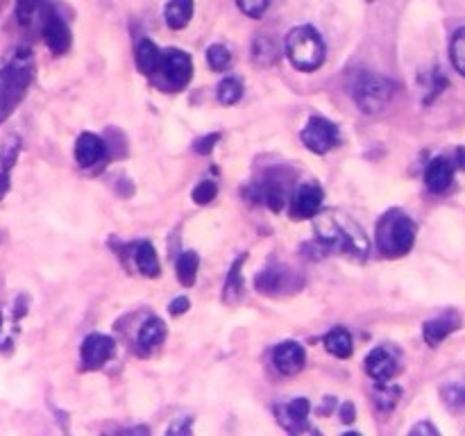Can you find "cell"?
<instances>
[{
  "mask_svg": "<svg viewBox=\"0 0 465 436\" xmlns=\"http://www.w3.org/2000/svg\"><path fill=\"white\" fill-rule=\"evenodd\" d=\"M34 80V58L32 50L25 46L14 50L0 64V125L14 114L19 104L28 95L30 85Z\"/></svg>",
  "mask_w": 465,
  "mask_h": 436,
  "instance_id": "6da1fadb",
  "label": "cell"
},
{
  "mask_svg": "<svg viewBox=\"0 0 465 436\" xmlns=\"http://www.w3.org/2000/svg\"><path fill=\"white\" fill-rule=\"evenodd\" d=\"M415 237H418V228H415L414 218L402 209H388L377 221V250L386 259H400V257L409 255L415 246Z\"/></svg>",
  "mask_w": 465,
  "mask_h": 436,
  "instance_id": "7a4b0ae2",
  "label": "cell"
},
{
  "mask_svg": "<svg viewBox=\"0 0 465 436\" xmlns=\"http://www.w3.org/2000/svg\"><path fill=\"white\" fill-rule=\"evenodd\" d=\"M293 177H296V173L288 167L261 168L254 176V180L245 185V200L252 204H263V207L273 209V212H282L284 204H287L288 191H291Z\"/></svg>",
  "mask_w": 465,
  "mask_h": 436,
  "instance_id": "3957f363",
  "label": "cell"
},
{
  "mask_svg": "<svg viewBox=\"0 0 465 436\" xmlns=\"http://www.w3.org/2000/svg\"><path fill=\"white\" fill-rule=\"evenodd\" d=\"M284 48H287L288 62L302 73L318 71L327 59V46L314 25H296L288 30Z\"/></svg>",
  "mask_w": 465,
  "mask_h": 436,
  "instance_id": "277c9868",
  "label": "cell"
},
{
  "mask_svg": "<svg viewBox=\"0 0 465 436\" xmlns=\"http://www.w3.org/2000/svg\"><path fill=\"white\" fill-rule=\"evenodd\" d=\"M395 91H397V86L393 80L372 71H359L350 85L354 104L366 116L381 114L390 104V100L395 98Z\"/></svg>",
  "mask_w": 465,
  "mask_h": 436,
  "instance_id": "5b68a950",
  "label": "cell"
},
{
  "mask_svg": "<svg viewBox=\"0 0 465 436\" xmlns=\"http://www.w3.org/2000/svg\"><path fill=\"white\" fill-rule=\"evenodd\" d=\"M315 234H318V241L324 243L327 248L352 252L357 257H366L368 250H370L361 228H357L350 218L320 216L315 221Z\"/></svg>",
  "mask_w": 465,
  "mask_h": 436,
  "instance_id": "8992f818",
  "label": "cell"
},
{
  "mask_svg": "<svg viewBox=\"0 0 465 436\" xmlns=\"http://www.w3.org/2000/svg\"><path fill=\"white\" fill-rule=\"evenodd\" d=\"M39 30H41L43 43L48 46V50L52 55H64L71 48L73 37L71 28L66 25L64 16L59 14L57 5L52 0H46V7H43V14L39 19Z\"/></svg>",
  "mask_w": 465,
  "mask_h": 436,
  "instance_id": "52a82bcc",
  "label": "cell"
},
{
  "mask_svg": "<svg viewBox=\"0 0 465 436\" xmlns=\"http://www.w3.org/2000/svg\"><path fill=\"white\" fill-rule=\"evenodd\" d=\"M300 139L306 150H311L314 155H327L329 150H334L341 143V132L334 121L314 114L309 116V121L302 128Z\"/></svg>",
  "mask_w": 465,
  "mask_h": 436,
  "instance_id": "ba28073f",
  "label": "cell"
},
{
  "mask_svg": "<svg viewBox=\"0 0 465 436\" xmlns=\"http://www.w3.org/2000/svg\"><path fill=\"white\" fill-rule=\"evenodd\" d=\"M164 86L170 91H182L193 77V59L188 52L179 50V48H166L161 50V64L160 73Z\"/></svg>",
  "mask_w": 465,
  "mask_h": 436,
  "instance_id": "9c48e42d",
  "label": "cell"
},
{
  "mask_svg": "<svg viewBox=\"0 0 465 436\" xmlns=\"http://www.w3.org/2000/svg\"><path fill=\"white\" fill-rule=\"evenodd\" d=\"M302 280L297 277V273H293L291 268L282 264H270L269 268H263L261 273H257L254 277V289L261 295H284V294H296L300 291Z\"/></svg>",
  "mask_w": 465,
  "mask_h": 436,
  "instance_id": "30bf717a",
  "label": "cell"
},
{
  "mask_svg": "<svg viewBox=\"0 0 465 436\" xmlns=\"http://www.w3.org/2000/svg\"><path fill=\"white\" fill-rule=\"evenodd\" d=\"M323 200L324 191L318 182H302L296 189V194H293L291 203H288V213H291V218H296V221L314 218L315 213L320 212V207H323Z\"/></svg>",
  "mask_w": 465,
  "mask_h": 436,
  "instance_id": "8fae6325",
  "label": "cell"
},
{
  "mask_svg": "<svg viewBox=\"0 0 465 436\" xmlns=\"http://www.w3.org/2000/svg\"><path fill=\"white\" fill-rule=\"evenodd\" d=\"M114 355H116V341L107 337V334H89L80 346V359L85 370L103 368L107 361H112Z\"/></svg>",
  "mask_w": 465,
  "mask_h": 436,
  "instance_id": "7c38bea8",
  "label": "cell"
},
{
  "mask_svg": "<svg viewBox=\"0 0 465 436\" xmlns=\"http://www.w3.org/2000/svg\"><path fill=\"white\" fill-rule=\"evenodd\" d=\"M363 368H366L368 377H372L375 382H390L397 375V370H400V364H397V357L388 348L381 346L368 352Z\"/></svg>",
  "mask_w": 465,
  "mask_h": 436,
  "instance_id": "4fadbf2b",
  "label": "cell"
},
{
  "mask_svg": "<svg viewBox=\"0 0 465 436\" xmlns=\"http://www.w3.org/2000/svg\"><path fill=\"white\" fill-rule=\"evenodd\" d=\"M273 364L282 375H297L306 366V352L302 343L282 341L273 350Z\"/></svg>",
  "mask_w": 465,
  "mask_h": 436,
  "instance_id": "5bb4252c",
  "label": "cell"
},
{
  "mask_svg": "<svg viewBox=\"0 0 465 436\" xmlns=\"http://www.w3.org/2000/svg\"><path fill=\"white\" fill-rule=\"evenodd\" d=\"M456 167L450 157H433L424 168V185L432 194H445L454 182Z\"/></svg>",
  "mask_w": 465,
  "mask_h": 436,
  "instance_id": "9a60e30c",
  "label": "cell"
},
{
  "mask_svg": "<svg viewBox=\"0 0 465 436\" xmlns=\"http://www.w3.org/2000/svg\"><path fill=\"white\" fill-rule=\"evenodd\" d=\"M25 307H28V303H25L23 295L16 298L10 316L5 313V309L0 307V352H5V355H10V352L14 350L16 332H19V321L25 316V312H28Z\"/></svg>",
  "mask_w": 465,
  "mask_h": 436,
  "instance_id": "2e32d148",
  "label": "cell"
},
{
  "mask_svg": "<svg viewBox=\"0 0 465 436\" xmlns=\"http://www.w3.org/2000/svg\"><path fill=\"white\" fill-rule=\"evenodd\" d=\"M107 157V141L94 132H82L76 141V161L82 168H94Z\"/></svg>",
  "mask_w": 465,
  "mask_h": 436,
  "instance_id": "e0dca14e",
  "label": "cell"
},
{
  "mask_svg": "<svg viewBox=\"0 0 465 436\" xmlns=\"http://www.w3.org/2000/svg\"><path fill=\"white\" fill-rule=\"evenodd\" d=\"M460 327V316L456 312H445L441 316L432 318L423 325V339L429 348H438L450 334H454Z\"/></svg>",
  "mask_w": 465,
  "mask_h": 436,
  "instance_id": "ac0fdd59",
  "label": "cell"
},
{
  "mask_svg": "<svg viewBox=\"0 0 465 436\" xmlns=\"http://www.w3.org/2000/svg\"><path fill=\"white\" fill-rule=\"evenodd\" d=\"M21 155V139L16 134H10L0 141V200L5 198L12 186V171Z\"/></svg>",
  "mask_w": 465,
  "mask_h": 436,
  "instance_id": "d6986e66",
  "label": "cell"
},
{
  "mask_svg": "<svg viewBox=\"0 0 465 436\" xmlns=\"http://www.w3.org/2000/svg\"><path fill=\"white\" fill-rule=\"evenodd\" d=\"M311 412V403L306 398H293L288 404H279L275 407V416L279 418L282 427L287 431H297L306 430V418H309Z\"/></svg>",
  "mask_w": 465,
  "mask_h": 436,
  "instance_id": "ffe728a7",
  "label": "cell"
},
{
  "mask_svg": "<svg viewBox=\"0 0 465 436\" xmlns=\"http://www.w3.org/2000/svg\"><path fill=\"white\" fill-rule=\"evenodd\" d=\"M166 339V322L161 318L150 316L146 318V322L141 325L137 334V352L141 357L150 355L155 348H160Z\"/></svg>",
  "mask_w": 465,
  "mask_h": 436,
  "instance_id": "44dd1931",
  "label": "cell"
},
{
  "mask_svg": "<svg viewBox=\"0 0 465 436\" xmlns=\"http://www.w3.org/2000/svg\"><path fill=\"white\" fill-rule=\"evenodd\" d=\"M134 59H137V68L148 77V80H155L157 73H160L161 64V50L152 39L141 37L137 41V50H134Z\"/></svg>",
  "mask_w": 465,
  "mask_h": 436,
  "instance_id": "7402d4cb",
  "label": "cell"
},
{
  "mask_svg": "<svg viewBox=\"0 0 465 436\" xmlns=\"http://www.w3.org/2000/svg\"><path fill=\"white\" fill-rule=\"evenodd\" d=\"M132 259H134V268H137L143 277L155 280V277L161 276L160 257H157L155 246H152L150 241L132 243Z\"/></svg>",
  "mask_w": 465,
  "mask_h": 436,
  "instance_id": "603a6c76",
  "label": "cell"
},
{
  "mask_svg": "<svg viewBox=\"0 0 465 436\" xmlns=\"http://www.w3.org/2000/svg\"><path fill=\"white\" fill-rule=\"evenodd\" d=\"M248 259V255H239L234 261H232L230 270H227V277H225V285H223V303L225 304H234L243 298V289H245V282H243V264Z\"/></svg>",
  "mask_w": 465,
  "mask_h": 436,
  "instance_id": "cb8c5ba5",
  "label": "cell"
},
{
  "mask_svg": "<svg viewBox=\"0 0 465 436\" xmlns=\"http://www.w3.org/2000/svg\"><path fill=\"white\" fill-rule=\"evenodd\" d=\"M196 12V0H169L164 7V19L170 30H184L193 19Z\"/></svg>",
  "mask_w": 465,
  "mask_h": 436,
  "instance_id": "d4e9b609",
  "label": "cell"
},
{
  "mask_svg": "<svg viewBox=\"0 0 465 436\" xmlns=\"http://www.w3.org/2000/svg\"><path fill=\"white\" fill-rule=\"evenodd\" d=\"M323 346L324 350H327L332 357H336V359H348V357H352L354 352L352 334H350L348 330H343V327H334L332 332L324 334Z\"/></svg>",
  "mask_w": 465,
  "mask_h": 436,
  "instance_id": "484cf974",
  "label": "cell"
},
{
  "mask_svg": "<svg viewBox=\"0 0 465 436\" xmlns=\"http://www.w3.org/2000/svg\"><path fill=\"white\" fill-rule=\"evenodd\" d=\"M46 0H16L14 3V19L21 28H34L39 25V19L43 14Z\"/></svg>",
  "mask_w": 465,
  "mask_h": 436,
  "instance_id": "4316f807",
  "label": "cell"
},
{
  "mask_svg": "<svg viewBox=\"0 0 465 436\" xmlns=\"http://www.w3.org/2000/svg\"><path fill=\"white\" fill-rule=\"evenodd\" d=\"M197 268H200V257H197L196 250H184L182 255L178 257V264H175V276H178L179 285L182 286H193L197 280Z\"/></svg>",
  "mask_w": 465,
  "mask_h": 436,
  "instance_id": "83f0119b",
  "label": "cell"
},
{
  "mask_svg": "<svg viewBox=\"0 0 465 436\" xmlns=\"http://www.w3.org/2000/svg\"><path fill=\"white\" fill-rule=\"evenodd\" d=\"M279 52L275 48V41L270 37H263V34H257L252 41V59L257 62V67H273L278 62Z\"/></svg>",
  "mask_w": 465,
  "mask_h": 436,
  "instance_id": "f1b7e54d",
  "label": "cell"
},
{
  "mask_svg": "<svg viewBox=\"0 0 465 436\" xmlns=\"http://www.w3.org/2000/svg\"><path fill=\"white\" fill-rule=\"evenodd\" d=\"M441 400L451 413L465 412V385L463 382H447L441 386Z\"/></svg>",
  "mask_w": 465,
  "mask_h": 436,
  "instance_id": "f546056e",
  "label": "cell"
},
{
  "mask_svg": "<svg viewBox=\"0 0 465 436\" xmlns=\"http://www.w3.org/2000/svg\"><path fill=\"white\" fill-rule=\"evenodd\" d=\"M216 98L221 104H236L241 98H243V82L234 76H227L218 82L216 86Z\"/></svg>",
  "mask_w": 465,
  "mask_h": 436,
  "instance_id": "4dcf8cb0",
  "label": "cell"
},
{
  "mask_svg": "<svg viewBox=\"0 0 465 436\" xmlns=\"http://www.w3.org/2000/svg\"><path fill=\"white\" fill-rule=\"evenodd\" d=\"M400 395H402L400 386H393L388 385V382H377L375 404L377 409H381V412H393V409L397 407V403H400Z\"/></svg>",
  "mask_w": 465,
  "mask_h": 436,
  "instance_id": "1f68e13d",
  "label": "cell"
},
{
  "mask_svg": "<svg viewBox=\"0 0 465 436\" xmlns=\"http://www.w3.org/2000/svg\"><path fill=\"white\" fill-rule=\"evenodd\" d=\"M450 59H451V67H454V71L459 73V76L465 77V25L451 34Z\"/></svg>",
  "mask_w": 465,
  "mask_h": 436,
  "instance_id": "d6a6232c",
  "label": "cell"
},
{
  "mask_svg": "<svg viewBox=\"0 0 465 436\" xmlns=\"http://www.w3.org/2000/svg\"><path fill=\"white\" fill-rule=\"evenodd\" d=\"M207 64H209V68L216 73L227 71L232 64L230 48L223 46V43H214V46H209L207 48Z\"/></svg>",
  "mask_w": 465,
  "mask_h": 436,
  "instance_id": "836d02e7",
  "label": "cell"
},
{
  "mask_svg": "<svg viewBox=\"0 0 465 436\" xmlns=\"http://www.w3.org/2000/svg\"><path fill=\"white\" fill-rule=\"evenodd\" d=\"M216 195H218V185H216V182H214V180H203V182H200V185L196 186V189H193L191 198H193V203L200 204V207H205V204L214 203V200H216Z\"/></svg>",
  "mask_w": 465,
  "mask_h": 436,
  "instance_id": "e575fe53",
  "label": "cell"
},
{
  "mask_svg": "<svg viewBox=\"0 0 465 436\" xmlns=\"http://www.w3.org/2000/svg\"><path fill=\"white\" fill-rule=\"evenodd\" d=\"M236 7L248 19H261L270 7V0H236Z\"/></svg>",
  "mask_w": 465,
  "mask_h": 436,
  "instance_id": "d590c367",
  "label": "cell"
},
{
  "mask_svg": "<svg viewBox=\"0 0 465 436\" xmlns=\"http://www.w3.org/2000/svg\"><path fill=\"white\" fill-rule=\"evenodd\" d=\"M447 85H450V82H447L445 73H442L438 67L433 68V71L429 73V86H427L429 94H427V98H424V104L433 103V98H438V95L447 89Z\"/></svg>",
  "mask_w": 465,
  "mask_h": 436,
  "instance_id": "8d00e7d4",
  "label": "cell"
},
{
  "mask_svg": "<svg viewBox=\"0 0 465 436\" xmlns=\"http://www.w3.org/2000/svg\"><path fill=\"white\" fill-rule=\"evenodd\" d=\"M218 141H221V132L205 134V137L193 141V152H197V155H209V152H214V148H216Z\"/></svg>",
  "mask_w": 465,
  "mask_h": 436,
  "instance_id": "74e56055",
  "label": "cell"
},
{
  "mask_svg": "<svg viewBox=\"0 0 465 436\" xmlns=\"http://www.w3.org/2000/svg\"><path fill=\"white\" fill-rule=\"evenodd\" d=\"M166 434L169 436H175V434H184V436H188L191 434V418L188 416H182V418H178V421L173 422V425L169 427V430H166Z\"/></svg>",
  "mask_w": 465,
  "mask_h": 436,
  "instance_id": "f35d334b",
  "label": "cell"
},
{
  "mask_svg": "<svg viewBox=\"0 0 465 436\" xmlns=\"http://www.w3.org/2000/svg\"><path fill=\"white\" fill-rule=\"evenodd\" d=\"M409 434L411 436H420V434H423V436H438L441 431H438V427H433L429 421H420V422H415L414 427H411Z\"/></svg>",
  "mask_w": 465,
  "mask_h": 436,
  "instance_id": "ab89813d",
  "label": "cell"
},
{
  "mask_svg": "<svg viewBox=\"0 0 465 436\" xmlns=\"http://www.w3.org/2000/svg\"><path fill=\"white\" fill-rule=\"evenodd\" d=\"M188 307H191V303H188L187 295H179V298H175L173 303L169 304V313L170 316H184V313L188 312Z\"/></svg>",
  "mask_w": 465,
  "mask_h": 436,
  "instance_id": "60d3db41",
  "label": "cell"
},
{
  "mask_svg": "<svg viewBox=\"0 0 465 436\" xmlns=\"http://www.w3.org/2000/svg\"><path fill=\"white\" fill-rule=\"evenodd\" d=\"M341 421L343 422H352L354 421V404L352 403H341Z\"/></svg>",
  "mask_w": 465,
  "mask_h": 436,
  "instance_id": "b9f144b4",
  "label": "cell"
},
{
  "mask_svg": "<svg viewBox=\"0 0 465 436\" xmlns=\"http://www.w3.org/2000/svg\"><path fill=\"white\" fill-rule=\"evenodd\" d=\"M451 161H454V167L459 168V171H465V148H459V150H456V157Z\"/></svg>",
  "mask_w": 465,
  "mask_h": 436,
  "instance_id": "7bdbcfd3",
  "label": "cell"
},
{
  "mask_svg": "<svg viewBox=\"0 0 465 436\" xmlns=\"http://www.w3.org/2000/svg\"><path fill=\"white\" fill-rule=\"evenodd\" d=\"M368 3H372V0H368Z\"/></svg>",
  "mask_w": 465,
  "mask_h": 436,
  "instance_id": "ee69618b",
  "label": "cell"
}]
</instances>
